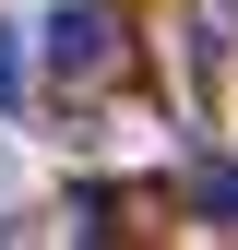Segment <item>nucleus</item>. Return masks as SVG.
<instances>
[{
    "label": "nucleus",
    "mask_w": 238,
    "mask_h": 250,
    "mask_svg": "<svg viewBox=\"0 0 238 250\" xmlns=\"http://www.w3.org/2000/svg\"><path fill=\"white\" fill-rule=\"evenodd\" d=\"M119 60H131V36H119L107 0H60L36 24V72L48 83H119Z\"/></svg>",
    "instance_id": "nucleus-1"
},
{
    "label": "nucleus",
    "mask_w": 238,
    "mask_h": 250,
    "mask_svg": "<svg viewBox=\"0 0 238 250\" xmlns=\"http://www.w3.org/2000/svg\"><path fill=\"white\" fill-rule=\"evenodd\" d=\"M24 72H36V36H24V24H0V107H24Z\"/></svg>",
    "instance_id": "nucleus-2"
},
{
    "label": "nucleus",
    "mask_w": 238,
    "mask_h": 250,
    "mask_svg": "<svg viewBox=\"0 0 238 250\" xmlns=\"http://www.w3.org/2000/svg\"><path fill=\"white\" fill-rule=\"evenodd\" d=\"M202 214H215V227L238 238V167H215V179H202Z\"/></svg>",
    "instance_id": "nucleus-3"
}]
</instances>
